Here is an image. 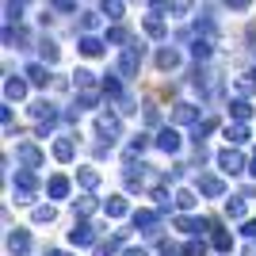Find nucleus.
Segmentation results:
<instances>
[{
  "instance_id": "nucleus-1",
  "label": "nucleus",
  "mask_w": 256,
  "mask_h": 256,
  "mask_svg": "<svg viewBox=\"0 0 256 256\" xmlns=\"http://www.w3.org/2000/svg\"><path fill=\"white\" fill-rule=\"evenodd\" d=\"M34 188H38L34 172H27V168L16 172V184H12V195H16V203H31V199H34Z\"/></svg>"
},
{
  "instance_id": "nucleus-2",
  "label": "nucleus",
  "mask_w": 256,
  "mask_h": 256,
  "mask_svg": "<svg viewBox=\"0 0 256 256\" xmlns=\"http://www.w3.org/2000/svg\"><path fill=\"white\" fill-rule=\"evenodd\" d=\"M16 160H20L23 168L27 172H34V168H42V150H38V146H31V142H20V146H16Z\"/></svg>"
},
{
  "instance_id": "nucleus-3",
  "label": "nucleus",
  "mask_w": 256,
  "mask_h": 256,
  "mask_svg": "<svg viewBox=\"0 0 256 256\" xmlns=\"http://www.w3.org/2000/svg\"><path fill=\"white\" fill-rule=\"evenodd\" d=\"M138 69H142V42H134V46L122 50V58H118V76H134Z\"/></svg>"
},
{
  "instance_id": "nucleus-4",
  "label": "nucleus",
  "mask_w": 256,
  "mask_h": 256,
  "mask_svg": "<svg viewBox=\"0 0 256 256\" xmlns=\"http://www.w3.org/2000/svg\"><path fill=\"white\" fill-rule=\"evenodd\" d=\"M218 168H222L226 176H237V172L245 168V157H241L237 150H230V146H226V150L218 153Z\"/></svg>"
},
{
  "instance_id": "nucleus-5",
  "label": "nucleus",
  "mask_w": 256,
  "mask_h": 256,
  "mask_svg": "<svg viewBox=\"0 0 256 256\" xmlns=\"http://www.w3.org/2000/svg\"><path fill=\"white\" fill-rule=\"evenodd\" d=\"M96 130H100V134H107V142H111V138H118L122 122H118V115H115V111H100V118H96Z\"/></svg>"
},
{
  "instance_id": "nucleus-6",
  "label": "nucleus",
  "mask_w": 256,
  "mask_h": 256,
  "mask_svg": "<svg viewBox=\"0 0 256 256\" xmlns=\"http://www.w3.org/2000/svg\"><path fill=\"white\" fill-rule=\"evenodd\" d=\"M8 252L12 256H27L31 252V234H27V230H12L8 234Z\"/></svg>"
},
{
  "instance_id": "nucleus-7",
  "label": "nucleus",
  "mask_w": 256,
  "mask_h": 256,
  "mask_svg": "<svg viewBox=\"0 0 256 256\" xmlns=\"http://www.w3.org/2000/svg\"><path fill=\"white\" fill-rule=\"evenodd\" d=\"M69 245H96V230L88 222H76L73 230H69Z\"/></svg>"
},
{
  "instance_id": "nucleus-8",
  "label": "nucleus",
  "mask_w": 256,
  "mask_h": 256,
  "mask_svg": "<svg viewBox=\"0 0 256 256\" xmlns=\"http://www.w3.org/2000/svg\"><path fill=\"white\" fill-rule=\"evenodd\" d=\"M23 76H27V80H31L34 88H46V84H50V65H42V62H31Z\"/></svg>"
},
{
  "instance_id": "nucleus-9",
  "label": "nucleus",
  "mask_w": 256,
  "mask_h": 256,
  "mask_svg": "<svg viewBox=\"0 0 256 256\" xmlns=\"http://www.w3.org/2000/svg\"><path fill=\"white\" fill-rule=\"evenodd\" d=\"M73 88H80V96H88V92H104V88L96 84V73H88V69H76V73H73Z\"/></svg>"
},
{
  "instance_id": "nucleus-10",
  "label": "nucleus",
  "mask_w": 256,
  "mask_h": 256,
  "mask_svg": "<svg viewBox=\"0 0 256 256\" xmlns=\"http://www.w3.org/2000/svg\"><path fill=\"white\" fill-rule=\"evenodd\" d=\"M172 122H180V126L195 122V126H199V107H192V104H176V107H172Z\"/></svg>"
},
{
  "instance_id": "nucleus-11",
  "label": "nucleus",
  "mask_w": 256,
  "mask_h": 256,
  "mask_svg": "<svg viewBox=\"0 0 256 256\" xmlns=\"http://www.w3.org/2000/svg\"><path fill=\"white\" fill-rule=\"evenodd\" d=\"M157 150H160V153H180V134H176L172 126H164V130L157 134Z\"/></svg>"
},
{
  "instance_id": "nucleus-12",
  "label": "nucleus",
  "mask_w": 256,
  "mask_h": 256,
  "mask_svg": "<svg viewBox=\"0 0 256 256\" xmlns=\"http://www.w3.org/2000/svg\"><path fill=\"white\" fill-rule=\"evenodd\" d=\"M134 226H138L142 234H157L160 214H157V210H138V214H134Z\"/></svg>"
},
{
  "instance_id": "nucleus-13",
  "label": "nucleus",
  "mask_w": 256,
  "mask_h": 256,
  "mask_svg": "<svg viewBox=\"0 0 256 256\" xmlns=\"http://www.w3.org/2000/svg\"><path fill=\"white\" fill-rule=\"evenodd\" d=\"M23 96H27V80L8 73V80H4V100H23Z\"/></svg>"
},
{
  "instance_id": "nucleus-14",
  "label": "nucleus",
  "mask_w": 256,
  "mask_h": 256,
  "mask_svg": "<svg viewBox=\"0 0 256 256\" xmlns=\"http://www.w3.org/2000/svg\"><path fill=\"white\" fill-rule=\"evenodd\" d=\"M76 50L84 54V58H100V54H104V42H100L96 34H80V42H76Z\"/></svg>"
},
{
  "instance_id": "nucleus-15",
  "label": "nucleus",
  "mask_w": 256,
  "mask_h": 256,
  "mask_svg": "<svg viewBox=\"0 0 256 256\" xmlns=\"http://www.w3.org/2000/svg\"><path fill=\"white\" fill-rule=\"evenodd\" d=\"M222 138L234 142V146H245V142H248V126H245V122H234V126L222 130Z\"/></svg>"
},
{
  "instance_id": "nucleus-16",
  "label": "nucleus",
  "mask_w": 256,
  "mask_h": 256,
  "mask_svg": "<svg viewBox=\"0 0 256 256\" xmlns=\"http://www.w3.org/2000/svg\"><path fill=\"white\" fill-rule=\"evenodd\" d=\"M46 195H50V199H65V195H69V180H65V176H50V180H46Z\"/></svg>"
},
{
  "instance_id": "nucleus-17",
  "label": "nucleus",
  "mask_w": 256,
  "mask_h": 256,
  "mask_svg": "<svg viewBox=\"0 0 256 256\" xmlns=\"http://www.w3.org/2000/svg\"><path fill=\"white\" fill-rule=\"evenodd\" d=\"M199 192H203V195H210V199H218V195L226 192V184L218 180V176H199Z\"/></svg>"
},
{
  "instance_id": "nucleus-18",
  "label": "nucleus",
  "mask_w": 256,
  "mask_h": 256,
  "mask_svg": "<svg viewBox=\"0 0 256 256\" xmlns=\"http://www.w3.org/2000/svg\"><path fill=\"white\" fill-rule=\"evenodd\" d=\"M76 184H80L84 192H96L100 188V172L96 168H76Z\"/></svg>"
},
{
  "instance_id": "nucleus-19",
  "label": "nucleus",
  "mask_w": 256,
  "mask_h": 256,
  "mask_svg": "<svg viewBox=\"0 0 256 256\" xmlns=\"http://www.w3.org/2000/svg\"><path fill=\"white\" fill-rule=\"evenodd\" d=\"M176 65H180V54L172 50V46L157 50V69H164V73H168V69H176Z\"/></svg>"
},
{
  "instance_id": "nucleus-20",
  "label": "nucleus",
  "mask_w": 256,
  "mask_h": 256,
  "mask_svg": "<svg viewBox=\"0 0 256 256\" xmlns=\"http://www.w3.org/2000/svg\"><path fill=\"white\" fill-rule=\"evenodd\" d=\"M104 210H107V218H122V214L130 210V203L122 199V195H111V199L104 203Z\"/></svg>"
},
{
  "instance_id": "nucleus-21",
  "label": "nucleus",
  "mask_w": 256,
  "mask_h": 256,
  "mask_svg": "<svg viewBox=\"0 0 256 256\" xmlns=\"http://www.w3.org/2000/svg\"><path fill=\"white\" fill-rule=\"evenodd\" d=\"M73 153H76L73 138H58V142H54V157H58V160H73Z\"/></svg>"
},
{
  "instance_id": "nucleus-22",
  "label": "nucleus",
  "mask_w": 256,
  "mask_h": 256,
  "mask_svg": "<svg viewBox=\"0 0 256 256\" xmlns=\"http://www.w3.org/2000/svg\"><path fill=\"white\" fill-rule=\"evenodd\" d=\"M176 230H184V234H203V230H210V222H203V218H176Z\"/></svg>"
},
{
  "instance_id": "nucleus-23",
  "label": "nucleus",
  "mask_w": 256,
  "mask_h": 256,
  "mask_svg": "<svg viewBox=\"0 0 256 256\" xmlns=\"http://www.w3.org/2000/svg\"><path fill=\"white\" fill-rule=\"evenodd\" d=\"M230 115H234L237 122H248V118H252V104H248V100H234V104H230Z\"/></svg>"
},
{
  "instance_id": "nucleus-24",
  "label": "nucleus",
  "mask_w": 256,
  "mask_h": 256,
  "mask_svg": "<svg viewBox=\"0 0 256 256\" xmlns=\"http://www.w3.org/2000/svg\"><path fill=\"white\" fill-rule=\"evenodd\" d=\"M210 130H218V118H203V122L192 130V142H195V146H203V138L210 134Z\"/></svg>"
},
{
  "instance_id": "nucleus-25",
  "label": "nucleus",
  "mask_w": 256,
  "mask_h": 256,
  "mask_svg": "<svg viewBox=\"0 0 256 256\" xmlns=\"http://www.w3.org/2000/svg\"><path fill=\"white\" fill-rule=\"evenodd\" d=\"M73 210H76V218H88V214H96V199L80 195V199H73Z\"/></svg>"
},
{
  "instance_id": "nucleus-26",
  "label": "nucleus",
  "mask_w": 256,
  "mask_h": 256,
  "mask_svg": "<svg viewBox=\"0 0 256 256\" xmlns=\"http://www.w3.org/2000/svg\"><path fill=\"white\" fill-rule=\"evenodd\" d=\"M210 245L218 248V252H230V248H234V237L226 234V230H214V234H210Z\"/></svg>"
},
{
  "instance_id": "nucleus-27",
  "label": "nucleus",
  "mask_w": 256,
  "mask_h": 256,
  "mask_svg": "<svg viewBox=\"0 0 256 256\" xmlns=\"http://www.w3.org/2000/svg\"><path fill=\"white\" fill-rule=\"evenodd\" d=\"M142 27H146V34H150V38H164V34H168V31H164V23H160L157 16H146V23H142Z\"/></svg>"
},
{
  "instance_id": "nucleus-28",
  "label": "nucleus",
  "mask_w": 256,
  "mask_h": 256,
  "mask_svg": "<svg viewBox=\"0 0 256 256\" xmlns=\"http://www.w3.org/2000/svg\"><path fill=\"white\" fill-rule=\"evenodd\" d=\"M252 92H256V73L237 76V96H252Z\"/></svg>"
},
{
  "instance_id": "nucleus-29",
  "label": "nucleus",
  "mask_w": 256,
  "mask_h": 256,
  "mask_svg": "<svg viewBox=\"0 0 256 256\" xmlns=\"http://www.w3.org/2000/svg\"><path fill=\"white\" fill-rule=\"evenodd\" d=\"M226 218L241 222V218H245V199H230V203H226Z\"/></svg>"
},
{
  "instance_id": "nucleus-30",
  "label": "nucleus",
  "mask_w": 256,
  "mask_h": 256,
  "mask_svg": "<svg viewBox=\"0 0 256 256\" xmlns=\"http://www.w3.org/2000/svg\"><path fill=\"white\" fill-rule=\"evenodd\" d=\"M192 58L195 62H206V58H210V42H206V38H195L192 42Z\"/></svg>"
},
{
  "instance_id": "nucleus-31",
  "label": "nucleus",
  "mask_w": 256,
  "mask_h": 256,
  "mask_svg": "<svg viewBox=\"0 0 256 256\" xmlns=\"http://www.w3.org/2000/svg\"><path fill=\"white\" fill-rule=\"evenodd\" d=\"M58 58H62V50H58V42H50V38H46V42H42V65H54V62H58Z\"/></svg>"
},
{
  "instance_id": "nucleus-32",
  "label": "nucleus",
  "mask_w": 256,
  "mask_h": 256,
  "mask_svg": "<svg viewBox=\"0 0 256 256\" xmlns=\"http://www.w3.org/2000/svg\"><path fill=\"white\" fill-rule=\"evenodd\" d=\"M104 16L107 20H122V0H104Z\"/></svg>"
},
{
  "instance_id": "nucleus-33",
  "label": "nucleus",
  "mask_w": 256,
  "mask_h": 256,
  "mask_svg": "<svg viewBox=\"0 0 256 256\" xmlns=\"http://www.w3.org/2000/svg\"><path fill=\"white\" fill-rule=\"evenodd\" d=\"M96 27H100V16H96V12H84V16H80V31L92 34Z\"/></svg>"
},
{
  "instance_id": "nucleus-34",
  "label": "nucleus",
  "mask_w": 256,
  "mask_h": 256,
  "mask_svg": "<svg viewBox=\"0 0 256 256\" xmlns=\"http://www.w3.org/2000/svg\"><path fill=\"white\" fill-rule=\"evenodd\" d=\"M176 206H180V210H192V206H195V195L188 192V188H180V192H176Z\"/></svg>"
},
{
  "instance_id": "nucleus-35",
  "label": "nucleus",
  "mask_w": 256,
  "mask_h": 256,
  "mask_svg": "<svg viewBox=\"0 0 256 256\" xmlns=\"http://www.w3.org/2000/svg\"><path fill=\"white\" fill-rule=\"evenodd\" d=\"M126 38H130V31H126V27H111V31H107V42H111V46L126 42Z\"/></svg>"
},
{
  "instance_id": "nucleus-36",
  "label": "nucleus",
  "mask_w": 256,
  "mask_h": 256,
  "mask_svg": "<svg viewBox=\"0 0 256 256\" xmlns=\"http://www.w3.org/2000/svg\"><path fill=\"white\" fill-rule=\"evenodd\" d=\"M54 218H58V210H54L50 203H46V206H34V222H54Z\"/></svg>"
},
{
  "instance_id": "nucleus-37",
  "label": "nucleus",
  "mask_w": 256,
  "mask_h": 256,
  "mask_svg": "<svg viewBox=\"0 0 256 256\" xmlns=\"http://www.w3.org/2000/svg\"><path fill=\"white\" fill-rule=\"evenodd\" d=\"M168 12L172 16H188V12H192V0H168Z\"/></svg>"
},
{
  "instance_id": "nucleus-38",
  "label": "nucleus",
  "mask_w": 256,
  "mask_h": 256,
  "mask_svg": "<svg viewBox=\"0 0 256 256\" xmlns=\"http://www.w3.org/2000/svg\"><path fill=\"white\" fill-rule=\"evenodd\" d=\"M184 256H206V245L203 241H188V245H184Z\"/></svg>"
},
{
  "instance_id": "nucleus-39",
  "label": "nucleus",
  "mask_w": 256,
  "mask_h": 256,
  "mask_svg": "<svg viewBox=\"0 0 256 256\" xmlns=\"http://www.w3.org/2000/svg\"><path fill=\"white\" fill-rule=\"evenodd\" d=\"M146 122H150V126H157V122H160V111H157V107H146Z\"/></svg>"
},
{
  "instance_id": "nucleus-40",
  "label": "nucleus",
  "mask_w": 256,
  "mask_h": 256,
  "mask_svg": "<svg viewBox=\"0 0 256 256\" xmlns=\"http://www.w3.org/2000/svg\"><path fill=\"white\" fill-rule=\"evenodd\" d=\"M252 0H226V8H234V12H245Z\"/></svg>"
},
{
  "instance_id": "nucleus-41",
  "label": "nucleus",
  "mask_w": 256,
  "mask_h": 256,
  "mask_svg": "<svg viewBox=\"0 0 256 256\" xmlns=\"http://www.w3.org/2000/svg\"><path fill=\"white\" fill-rule=\"evenodd\" d=\"M241 234H245V237H252V241H256V218H248V222H245V230H241Z\"/></svg>"
},
{
  "instance_id": "nucleus-42",
  "label": "nucleus",
  "mask_w": 256,
  "mask_h": 256,
  "mask_svg": "<svg viewBox=\"0 0 256 256\" xmlns=\"http://www.w3.org/2000/svg\"><path fill=\"white\" fill-rule=\"evenodd\" d=\"M54 8H58V12H73L76 4H73V0H54Z\"/></svg>"
},
{
  "instance_id": "nucleus-43",
  "label": "nucleus",
  "mask_w": 256,
  "mask_h": 256,
  "mask_svg": "<svg viewBox=\"0 0 256 256\" xmlns=\"http://www.w3.org/2000/svg\"><path fill=\"white\" fill-rule=\"evenodd\" d=\"M126 256H150L146 248H126Z\"/></svg>"
},
{
  "instance_id": "nucleus-44",
  "label": "nucleus",
  "mask_w": 256,
  "mask_h": 256,
  "mask_svg": "<svg viewBox=\"0 0 256 256\" xmlns=\"http://www.w3.org/2000/svg\"><path fill=\"white\" fill-rule=\"evenodd\" d=\"M245 256H256V241H252V245H248V248H245Z\"/></svg>"
},
{
  "instance_id": "nucleus-45",
  "label": "nucleus",
  "mask_w": 256,
  "mask_h": 256,
  "mask_svg": "<svg viewBox=\"0 0 256 256\" xmlns=\"http://www.w3.org/2000/svg\"><path fill=\"white\" fill-rule=\"evenodd\" d=\"M248 172H252V176H256V157H252V160H248Z\"/></svg>"
},
{
  "instance_id": "nucleus-46",
  "label": "nucleus",
  "mask_w": 256,
  "mask_h": 256,
  "mask_svg": "<svg viewBox=\"0 0 256 256\" xmlns=\"http://www.w3.org/2000/svg\"><path fill=\"white\" fill-rule=\"evenodd\" d=\"M46 256H69V252H58V248H50V252H46Z\"/></svg>"
},
{
  "instance_id": "nucleus-47",
  "label": "nucleus",
  "mask_w": 256,
  "mask_h": 256,
  "mask_svg": "<svg viewBox=\"0 0 256 256\" xmlns=\"http://www.w3.org/2000/svg\"><path fill=\"white\" fill-rule=\"evenodd\" d=\"M252 54H256V50H252Z\"/></svg>"
}]
</instances>
